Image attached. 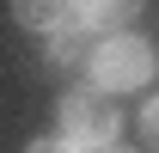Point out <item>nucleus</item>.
Here are the masks:
<instances>
[{
  "mask_svg": "<svg viewBox=\"0 0 159 153\" xmlns=\"http://www.w3.org/2000/svg\"><path fill=\"white\" fill-rule=\"evenodd\" d=\"M31 153H80V147H74V141H61V135H55V141H37V147H31Z\"/></svg>",
  "mask_w": 159,
  "mask_h": 153,
  "instance_id": "7",
  "label": "nucleus"
},
{
  "mask_svg": "<svg viewBox=\"0 0 159 153\" xmlns=\"http://www.w3.org/2000/svg\"><path fill=\"white\" fill-rule=\"evenodd\" d=\"M86 67H92V80H98L104 92H129V86H141V80L153 74V49L141 37H104Z\"/></svg>",
  "mask_w": 159,
  "mask_h": 153,
  "instance_id": "2",
  "label": "nucleus"
},
{
  "mask_svg": "<svg viewBox=\"0 0 159 153\" xmlns=\"http://www.w3.org/2000/svg\"><path fill=\"white\" fill-rule=\"evenodd\" d=\"M135 12H141V0H74L80 25H122V19H135Z\"/></svg>",
  "mask_w": 159,
  "mask_h": 153,
  "instance_id": "5",
  "label": "nucleus"
},
{
  "mask_svg": "<svg viewBox=\"0 0 159 153\" xmlns=\"http://www.w3.org/2000/svg\"><path fill=\"white\" fill-rule=\"evenodd\" d=\"M141 129H147V141H153V147H159V98H153V104H147V116H141Z\"/></svg>",
  "mask_w": 159,
  "mask_h": 153,
  "instance_id": "6",
  "label": "nucleus"
},
{
  "mask_svg": "<svg viewBox=\"0 0 159 153\" xmlns=\"http://www.w3.org/2000/svg\"><path fill=\"white\" fill-rule=\"evenodd\" d=\"M61 141H74L80 153L116 141V92H104L98 80L92 86H74L61 98Z\"/></svg>",
  "mask_w": 159,
  "mask_h": 153,
  "instance_id": "1",
  "label": "nucleus"
},
{
  "mask_svg": "<svg viewBox=\"0 0 159 153\" xmlns=\"http://www.w3.org/2000/svg\"><path fill=\"white\" fill-rule=\"evenodd\" d=\"M12 19L37 25V31H55V25H74V0H12Z\"/></svg>",
  "mask_w": 159,
  "mask_h": 153,
  "instance_id": "4",
  "label": "nucleus"
},
{
  "mask_svg": "<svg viewBox=\"0 0 159 153\" xmlns=\"http://www.w3.org/2000/svg\"><path fill=\"white\" fill-rule=\"evenodd\" d=\"M92 49H98V37H92V25H55L49 31V55L61 61V67H74V61H92Z\"/></svg>",
  "mask_w": 159,
  "mask_h": 153,
  "instance_id": "3",
  "label": "nucleus"
},
{
  "mask_svg": "<svg viewBox=\"0 0 159 153\" xmlns=\"http://www.w3.org/2000/svg\"><path fill=\"white\" fill-rule=\"evenodd\" d=\"M92 153H129V147H116V141H104V147H92Z\"/></svg>",
  "mask_w": 159,
  "mask_h": 153,
  "instance_id": "8",
  "label": "nucleus"
}]
</instances>
